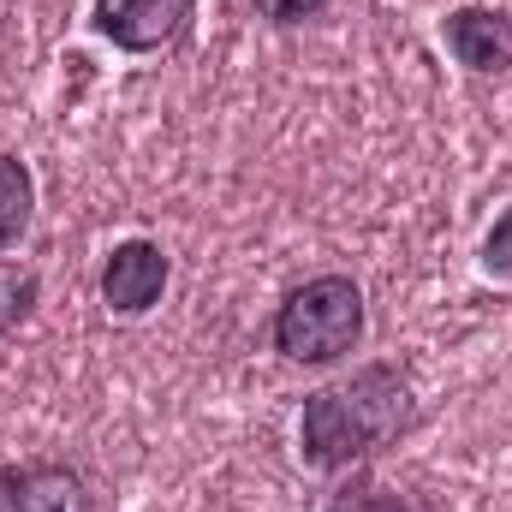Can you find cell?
<instances>
[{
  "mask_svg": "<svg viewBox=\"0 0 512 512\" xmlns=\"http://www.w3.org/2000/svg\"><path fill=\"white\" fill-rule=\"evenodd\" d=\"M30 298H36V280L18 274V268H0V334L30 310Z\"/></svg>",
  "mask_w": 512,
  "mask_h": 512,
  "instance_id": "cell-8",
  "label": "cell"
},
{
  "mask_svg": "<svg viewBox=\"0 0 512 512\" xmlns=\"http://www.w3.org/2000/svg\"><path fill=\"white\" fill-rule=\"evenodd\" d=\"M274 24H298V18H310V12H322L328 0H256Z\"/></svg>",
  "mask_w": 512,
  "mask_h": 512,
  "instance_id": "cell-10",
  "label": "cell"
},
{
  "mask_svg": "<svg viewBox=\"0 0 512 512\" xmlns=\"http://www.w3.org/2000/svg\"><path fill=\"white\" fill-rule=\"evenodd\" d=\"M340 512H399V507H387V501H346Z\"/></svg>",
  "mask_w": 512,
  "mask_h": 512,
  "instance_id": "cell-11",
  "label": "cell"
},
{
  "mask_svg": "<svg viewBox=\"0 0 512 512\" xmlns=\"http://www.w3.org/2000/svg\"><path fill=\"white\" fill-rule=\"evenodd\" d=\"M358 334H364V292L346 274H322L298 286L274 316V346L292 364H334L340 352L358 346Z\"/></svg>",
  "mask_w": 512,
  "mask_h": 512,
  "instance_id": "cell-2",
  "label": "cell"
},
{
  "mask_svg": "<svg viewBox=\"0 0 512 512\" xmlns=\"http://www.w3.org/2000/svg\"><path fill=\"white\" fill-rule=\"evenodd\" d=\"M30 203H36V191H30L24 161L0 155V251L24 239V227H30Z\"/></svg>",
  "mask_w": 512,
  "mask_h": 512,
  "instance_id": "cell-7",
  "label": "cell"
},
{
  "mask_svg": "<svg viewBox=\"0 0 512 512\" xmlns=\"http://www.w3.org/2000/svg\"><path fill=\"white\" fill-rule=\"evenodd\" d=\"M447 48L471 72H501V66H512V18L489 12V6H465L447 18Z\"/></svg>",
  "mask_w": 512,
  "mask_h": 512,
  "instance_id": "cell-6",
  "label": "cell"
},
{
  "mask_svg": "<svg viewBox=\"0 0 512 512\" xmlns=\"http://www.w3.org/2000/svg\"><path fill=\"white\" fill-rule=\"evenodd\" d=\"M0 512H90V495L60 465L0 471Z\"/></svg>",
  "mask_w": 512,
  "mask_h": 512,
  "instance_id": "cell-5",
  "label": "cell"
},
{
  "mask_svg": "<svg viewBox=\"0 0 512 512\" xmlns=\"http://www.w3.org/2000/svg\"><path fill=\"white\" fill-rule=\"evenodd\" d=\"M161 286H167V256L155 251L149 239L120 245V251L108 256V268H102V298H108L120 316L149 310V304L161 298Z\"/></svg>",
  "mask_w": 512,
  "mask_h": 512,
  "instance_id": "cell-4",
  "label": "cell"
},
{
  "mask_svg": "<svg viewBox=\"0 0 512 512\" xmlns=\"http://www.w3.org/2000/svg\"><path fill=\"white\" fill-rule=\"evenodd\" d=\"M405 411H411L405 376L387 370V364L358 370L352 382H340V387H322L304 405V459L322 465V471L352 465L370 447H382L387 435L405 423Z\"/></svg>",
  "mask_w": 512,
  "mask_h": 512,
  "instance_id": "cell-1",
  "label": "cell"
},
{
  "mask_svg": "<svg viewBox=\"0 0 512 512\" xmlns=\"http://www.w3.org/2000/svg\"><path fill=\"white\" fill-rule=\"evenodd\" d=\"M191 18V0H96V24L108 42H120L131 54L143 48H161L185 30Z\"/></svg>",
  "mask_w": 512,
  "mask_h": 512,
  "instance_id": "cell-3",
  "label": "cell"
},
{
  "mask_svg": "<svg viewBox=\"0 0 512 512\" xmlns=\"http://www.w3.org/2000/svg\"><path fill=\"white\" fill-rule=\"evenodd\" d=\"M483 262H489V274H507L512 280V215L489 233V245H483Z\"/></svg>",
  "mask_w": 512,
  "mask_h": 512,
  "instance_id": "cell-9",
  "label": "cell"
}]
</instances>
